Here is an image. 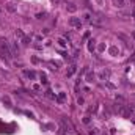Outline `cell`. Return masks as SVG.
<instances>
[{
  "mask_svg": "<svg viewBox=\"0 0 135 135\" xmlns=\"http://www.w3.org/2000/svg\"><path fill=\"white\" fill-rule=\"evenodd\" d=\"M0 49H2V52L6 55V58H11V57H14V55H13V50L9 49V46H8V42H6V41H3V39L0 41Z\"/></svg>",
  "mask_w": 135,
  "mask_h": 135,
  "instance_id": "6da1fadb",
  "label": "cell"
},
{
  "mask_svg": "<svg viewBox=\"0 0 135 135\" xmlns=\"http://www.w3.org/2000/svg\"><path fill=\"white\" fill-rule=\"evenodd\" d=\"M116 111H118V115H121V116H124V118L130 116V110L126 107V105H121V104H118V105H116Z\"/></svg>",
  "mask_w": 135,
  "mask_h": 135,
  "instance_id": "7a4b0ae2",
  "label": "cell"
},
{
  "mask_svg": "<svg viewBox=\"0 0 135 135\" xmlns=\"http://www.w3.org/2000/svg\"><path fill=\"white\" fill-rule=\"evenodd\" d=\"M69 24L72 25V27H75V28H79V30H80L82 28V21L79 17H71L69 19Z\"/></svg>",
  "mask_w": 135,
  "mask_h": 135,
  "instance_id": "3957f363",
  "label": "cell"
},
{
  "mask_svg": "<svg viewBox=\"0 0 135 135\" xmlns=\"http://www.w3.org/2000/svg\"><path fill=\"white\" fill-rule=\"evenodd\" d=\"M108 75H110V71H108V69H102V71L99 72V79L101 80H107Z\"/></svg>",
  "mask_w": 135,
  "mask_h": 135,
  "instance_id": "277c9868",
  "label": "cell"
},
{
  "mask_svg": "<svg viewBox=\"0 0 135 135\" xmlns=\"http://www.w3.org/2000/svg\"><path fill=\"white\" fill-rule=\"evenodd\" d=\"M24 75H25L27 79H30V80H35L36 72H35V71H24Z\"/></svg>",
  "mask_w": 135,
  "mask_h": 135,
  "instance_id": "5b68a950",
  "label": "cell"
},
{
  "mask_svg": "<svg viewBox=\"0 0 135 135\" xmlns=\"http://www.w3.org/2000/svg\"><path fill=\"white\" fill-rule=\"evenodd\" d=\"M108 52H110V55H113V57H116V55L119 54V50H118V47H116V46H111V47L108 49Z\"/></svg>",
  "mask_w": 135,
  "mask_h": 135,
  "instance_id": "8992f818",
  "label": "cell"
},
{
  "mask_svg": "<svg viewBox=\"0 0 135 135\" xmlns=\"http://www.w3.org/2000/svg\"><path fill=\"white\" fill-rule=\"evenodd\" d=\"M66 9H68L69 13H75V9H77V6H75L74 3H68V5H66Z\"/></svg>",
  "mask_w": 135,
  "mask_h": 135,
  "instance_id": "52a82bcc",
  "label": "cell"
},
{
  "mask_svg": "<svg viewBox=\"0 0 135 135\" xmlns=\"http://www.w3.org/2000/svg\"><path fill=\"white\" fill-rule=\"evenodd\" d=\"M11 47H13V55H17V54H19V46H17V41H16V42H13V44H11Z\"/></svg>",
  "mask_w": 135,
  "mask_h": 135,
  "instance_id": "ba28073f",
  "label": "cell"
},
{
  "mask_svg": "<svg viewBox=\"0 0 135 135\" xmlns=\"http://www.w3.org/2000/svg\"><path fill=\"white\" fill-rule=\"evenodd\" d=\"M16 38L19 39V41H21L22 38H25V35H24V32L21 30V28H17V30H16Z\"/></svg>",
  "mask_w": 135,
  "mask_h": 135,
  "instance_id": "9c48e42d",
  "label": "cell"
},
{
  "mask_svg": "<svg viewBox=\"0 0 135 135\" xmlns=\"http://www.w3.org/2000/svg\"><path fill=\"white\" fill-rule=\"evenodd\" d=\"M75 71H77V66H75V64H72V66H69V71H68V77H71V75L74 74Z\"/></svg>",
  "mask_w": 135,
  "mask_h": 135,
  "instance_id": "30bf717a",
  "label": "cell"
},
{
  "mask_svg": "<svg viewBox=\"0 0 135 135\" xmlns=\"http://www.w3.org/2000/svg\"><path fill=\"white\" fill-rule=\"evenodd\" d=\"M93 80H94V74L88 71V72H87V82H93Z\"/></svg>",
  "mask_w": 135,
  "mask_h": 135,
  "instance_id": "8fae6325",
  "label": "cell"
},
{
  "mask_svg": "<svg viewBox=\"0 0 135 135\" xmlns=\"http://www.w3.org/2000/svg\"><path fill=\"white\" fill-rule=\"evenodd\" d=\"M5 6H6V9H8L9 13H14V11H16V8H14V6H13V3H6Z\"/></svg>",
  "mask_w": 135,
  "mask_h": 135,
  "instance_id": "7c38bea8",
  "label": "cell"
},
{
  "mask_svg": "<svg viewBox=\"0 0 135 135\" xmlns=\"http://www.w3.org/2000/svg\"><path fill=\"white\" fill-rule=\"evenodd\" d=\"M3 104H5L6 107H11V99H9L8 96H5V97H3Z\"/></svg>",
  "mask_w": 135,
  "mask_h": 135,
  "instance_id": "4fadbf2b",
  "label": "cell"
},
{
  "mask_svg": "<svg viewBox=\"0 0 135 135\" xmlns=\"http://www.w3.org/2000/svg\"><path fill=\"white\" fill-rule=\"evenodd\" d=\"M58 44H60L61 47H66L68 42H66V39H64V38H60V39H58Z\"/></svg>",
  "mask_w": 135,
  "mask_h": 135,
  "instance_id": "5bb4252c",
  "label": "cell"
},
{
  "mask_svg": "<svg viewBox=\"0 0 135 135\" xmlns=\"http://www.w3.org/2000/svg\"><path fill=\"white\" fill-rule=\"evenodd\" d=\"M21 42H22L24 46H28V44H30V38H28V36H25V38L21 39Z\"/></svg>",
  "mask_w": 135,
  "mask_h": 135,
  "instance_id": "9a60e30c",
  "label": "cell"
},
{
  "mask_svg": "<svg viewBox=\"0 0 135 135\" xmlns=\"http://www.w3.org/2000/svg\"><path fill=\"white\" fill-rule=\"evenodd\" d=\"M64 97H66V94H64V93H60V94H58V97H57V101H58V102H63Z\"/></svg>",
  "mask_w": 135,
  "mask_h": 135,
  "instance_id": "2e32d148",
  "label": "cell"
},
{
  "mask_svg": "<svg viewBox=\"0 0 135 135\" xmlns=\"http://www.w3.org/2000/svg\"><path fill=\"white\" fill-rule=\"evenodd\" d=\"M46 13H38V14H36V19H39V21H41V19H46Z\"/></svg>",
  "mask_w": 135,
  "mask_h": 135,
  "instance_id": "e0dca14e",
  "label": "cell"
},
{
  "mask_svg": "<svg viewBox=\"0 0 135 135\" xmlns=\"http://www.w3.org/2000/svg\"><path fill=\"white\" fill-rule=\"evenodd\" d=\"M88 50H90V52H93V50H94V41H93V39H91L90 44H88Z\"/></svg>",
  "mask_w": 135,
  "mask_h": 135,
  "instance_id": "ac0fdd59",
  "label": "cell"
},
{
  "mask_svg": "<svg viewBox=\"0 0 135 135\" xmlns=\"http://www.w3.org/2000/svg\"><path fill=\"white\" fill-rule=\"evenodd\" d=\"M83 21L85 22H91V16L88 14V13H85V14H83Z\"/></svg>",
  "mask_w": 135,
  "mask_h": 135,
  "instance_id": "d6986e66",
  "label": "cell"
},
{
  "mask_svg": "<svg viewBox=\"0 0 135 135\" xmlns=\"http://www.w3.org/2000/svg\"><path fill=\"white\" fill-rule=\"evenodd\" d=\"M90 135H99V129H90Z\"/></svg>",
  "mask_w": 135,
  "mask_h": 135,
  "instance_id": "ffe728a7",
  "label": "cell"
},
{
  "mask_svg": "<svg viewBox=\"0 0 135 135\" xmlns=\"http://www.w3.org/2000/svg\"><path fill=\"white\" fill-rule=\"evenodd\" d=\"M82 121H83V124H90L91 123V118L90 116H83V119H82Z\"/></svg>",
  "mask_w": 135,
  "mask_h": 135,
  "instance_id": "44dd1931",
  "label": "cell"
},
{
  "mask_svg": "<svg viewBox=\"0 0 135 135\" xmlns=\"http://www.w3.org/2000/svg\"><path fill=\"white\" fill-rule=\"evenodd\" d=\"M39 77H41V82H42V83H47V79H46V74H41V75H39Z\"/></svg>",
  "mask_w": 135,
  "mask_h": 135,
  "instance_id": "7402d4cb",
  "label": "cell"
},
{
  "mask_svg": "<svg viewBox=\"0 0 135 135\" xmlns=\"http://www.w3.org/2000/svg\"><path fill=\"white\" fill-rule=\"evenodd\" d=\"M116 3H118V6H123L124 5V0H116Z\"/></svg>",
  "mask_w": 135,
  "mask_h": 135,
  "instance_id": "603a6c76",
  "label": "cell"
},
{
  "mask_svg": "<svg viewBox=\"0 0 135 135\" xmlns=\"http://www.w3.org/2000/svg\"><path fill=\"white\" fill-rule=\"evenodd\" d=\"M115 134H116V129H115V127H111V129H110V135H115Z\"/></svg>",
  "mask_w": 135,
  "mask_h": 135,
  "instance_id": "cb8c5ba5",
  "label": "cell"
},
{
  "mask_svg": "<svg viewBox=\"0 0 135 135\" xmlns=\"http://www.w3.org/2000/svg\"><path fill=\"white\" fill-rule=\"evenodd\" d=\"M129 3L130 5H135V0H129Z\"/></svg>",
  "mask_w": 135,
  "mask_h": 135,
  "instance_id": "d4e9b609",
  "label": "cell"
},
{
  "mask_svg": "<svg viewBox=\"0 0 135 135\" xmlns=\"http://www.w3.org/2000/svg\"><path fill=\"white\" fill-rule=\"evenodd\" d=\"M132 38H134V41H135V32H132Z\"/></svg>",
  "mask_w": 135,
  "mask_h": 135,
  "instance_id": "484cf974",
  "label": "cell"
},
{
  "mask_svg": "<svg viewBox=\"0 0 135 135\" xmlns=\"http://www.w3.org/2000/svg\"><path fill=\"white\" fill-rule=\"evenodd\" d=\"M97 3H102V0H97Z\"/></svg>",
  "mask_w": 135,
  "mask_h": 135,
  "instance_id": "4316f807",
  "label": "cell"
},
{
  "mask_svg": "<svg viewBox=\"0 0 135 135\" xmlns=\"http://www.w3.org/2000/svg\"><path fill=\"white\" fill-rule=\"evenodd\" d=\"M134 17H135V13H134Z\"/></svg>",
  "mask_w": 135,
  "mask_h": 135,
  "instance_id": "83f0119b",
  "label": "cell"
},
{
  "mask_svg": "<svg viewBox=\"0 0 135 135\" xmlns=\"http://www.w3.org/2000/svg\"><path fill=\"white\" fill-rule=\"evenodd\" d=\"M55 2H58V0H55Z\"/></svg>",
  "mask_w": 135,
  "mask_h": 135,
  "instance_id": "f1b7e54d",
  "label": "cell"
},
{
  "mask_svg": "<svg viewBox=\"0 0 135 135\" xmlns=\"http://www.w3.org/2000/svg\"><path fill=\"white\" fill-rule=\"evenodd\" d=\"M134 110H135V107H134Z\"/></svg>",
  "mask_w": 135,
  "mask_h": 135,
  "instance_id": "f546056e",
  "label": "cell"
}]
</instances>
